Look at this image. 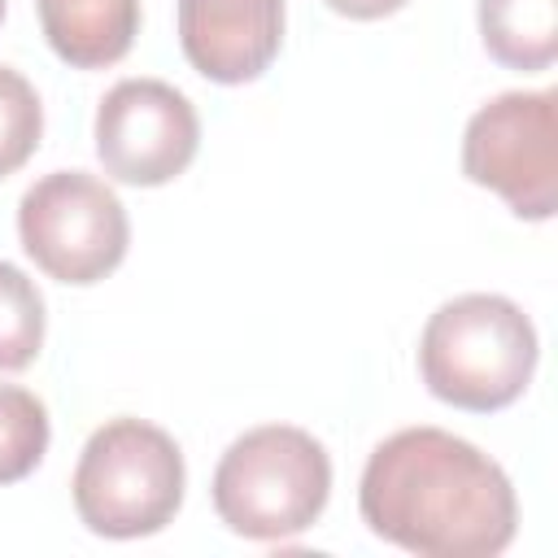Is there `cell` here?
<instances>
[{
    "instance_id": "cell-1",
    "label": "cell",
    "mask_w": 558,
    "mask_h": 558,
    "mask_svg": "<svg viewBox=\"0 0 558 558\" xmlns=\"http://www.w3.org/2000/svg\"><path fill=\"white\" fill-rule=\"evenodd\" d=\"M362 523L418 558H493L519 532L510 475L471 440L401 427L379 440L357 484Z\"/></svg>"
},
{
    "instance_id": "cell-2",
    "label": "cell",
    "mask_w": 558,
    "mask_h": 558,
    "mask_svg": "<svg viewBox=\"0 0 558 558\" xmlns=\"http://www.w3.org/2000/svg\"><path fill=\"white\" fill-rule=\"evenodd\" d=\"M541 344L532 318L497 292L445 301L418 336V375L453 410L493 414L514 405L536 371Z\"/></svg>"
},
{
    "instance_id": "cell-3",
    "label": "cell",
    "mask_w": 558,
    "mask_h": 558,
    "mask_svg": "<svg viewBox=\"0 0 558 558\" xmlns=\"http://www.w3.org/2000/svg\"><path fill=\"white\" fill-rule=\"evenodd\" d=\"M214 510L244 541H288L318 523L331 497V458L305 432L266 423L227 445L214 466Z\"/></svg>"
},
{
    "instance_id": "cell-4",
    "label": "cell",
    "mask_w": 558,
    "mask_h": 558,
    "mask_svg": "<svg viewBox=\"0 0 558 558\" xmlns=\"http://www.w3.org/2000/svg\"><path fill=\"white\" fill-rule=\"evenodd\" d=\"M187 488V466L170 432L144 418H109L78 453L70 493L87 532L135 541L161 532Z\"/></svg>"
},
{
    "instance_id": "cell-5",
    "label": "cell",
    "mask_w": 558,
    "mask_h": 558,
    "mask_svg": "<svg viewBox=\"0 0 558 558\" xmlns=\"http://www.w3.org/2000/svg\"><path fill=\"white\" fill-rule=\"evenodd\" d=\"M17 240L26 257L57 283H100L131 244L126 205L87 170H52L17 201Z\"/></svg>"
},
{
    "instance_id": "cell-6",
    "label": "cell",
    "mask_w": 558,
    "mask_h": 558,
    "mask_svg": "<svg viewBox=\"0 0 558 558\" xmlns=\"http://www.w3.org/2000/svg\"><path fill=\"white\" fill-rule=\"evenodd\" d=\"M462 174L510 214L545 222L558 209V92H501L462 131Z\"/></svg>"
},
{
    "instance_id": "cell-7",
    "label": "cell",
    "mask_w": 558,
    "mask_h": 558,
    "mask_svg": "<svg viewBox=\"0 0 558 558\" xmlns=\"http://www.w3.org/2000/svg\"><path fill=\"white\" fill-rule=\"evenodd\" d=\"M201 148L192 100L161 78H122L96 109V157L109 179L161 187L179 179Z\"/></svg>"
},
{
    "instance_id": "cell-8",
    "label": "cell",
    "mask_w": 558,
    "mask_h": 558,
    "mask_svg": "<svg viewBox=\"0 0 558 558\" xmlns=\"http://www.w3.org/2000/svg\"><path fill=\"white\" fill-rule=\"evenodd\" d=\"M279 44L283 0H179V48L209 83H253Z\"/></svg>"
},
{
    "instance_id": "cell-9",
    "label": "cell",
    "mask_w": 558,
    "mask_h": 558,
    "mask_svg": "<svg viewBox=\"0 0 558 558\" xmlns=\"http://www.w3.org/2000/svg\"><path fill=\"white\" fill-rule=\"evenodd\" d=\"M48 48L74 70L122 61L140 35V0H35Z\"/></svg>"
},
{
    "instance_id": "cell-10",
    "label": "cell",
    "mask_w": 558,
    "mask_h": 558,
    "mask_svg": "<svg viewBox=\"0 0 558 558\" xmlns=\"http://www.w3.org/2000/svg\"><path fill=\"white\" fill-rule=\"evenodd\" d=\"M480 39L506 70H549L558 61V0H480Z\"/></svg>"
},
{
    "instance_id": "cell-11",
    "label": "cell",
    "mask_w": 558,
    "mask_h": 558,
    "mask_svg": "<svg viewBox=\"0 0 558 558\" xmlns=\"http://www.w3.org/2000/svg\"><path fill=\"white\" fill-rule=\"evenodd\" d=\"M48 405L17 384H0V484L26 480L48 453Z\"/></svg>"
},
{
    "instance_id": "cell-12",
    "label": "cell",
    "mask_w": 558,
    "mask_h": 558,
    "mask_svg": "<svg viewBox=\"0 0 558 558\" xmlns=\"http://www.w3.org/2000/svg\"><path fill=\"white\" fill-rule=\"evenodd\" d=\"M44 296L26 270L0 262V371H26L44 349Z\"/></svg>"
},
{
    "instance_id": "cell-13",
    "label": "cell",
    "mask_w": 558,
    "mask_h": 558,
    "mask_svg": "<svg viewBox=\"0 0 558 558\" xmlns=\"http://www.w3.org/2000/svg\"><path fill=\"white\" fill-rule=\"evenodd\" d=\"M44 135V105L35 96V87L0 65V179H9L13 170H22Z\"/></svg>"
},
{
    "instance_id": "cell-14",
    "label": "cell",
    "mask_w": 558,
    "mask_h": 558,
    "mask_svg": "<svg viewBox=\"0 0 558 558\" xmlns=\"http://www.w3.org/2000/svg\"><path fill=\"white\" fill-rule=\"evenodd\" d=\"M327 9L344 13V17H357V22H375V17H388L397 9H405L410 0H323Z\"/></svg>"
},
{
    "instance_id": "cell-15",
    "label": "cell",
    "mask_w": 558,
    "mask_h": 558,
    "mask_svg": "<svg viewBox=\"0 0 558 558\" xmlns=\"http://www.w3.org/2000/svg\"><path fill=\"white\" fill-rule=\"evenodd\" d=\"M0 22H4V0H0Z\"/></svg>"
}]
</instances>
